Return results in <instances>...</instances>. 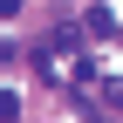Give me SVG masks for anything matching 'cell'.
Masks as SVG:
<instances>
[{
    "mask_svg": "<svg viewBox=\"0 0 123 123\" xmlns=\"http://www.w3.org/2000/svg\"><path fill=\"white\" fill-rule=\"evenodd\" d=\"M82 27H89L96 41H116V34H123V21H116L110 7H89V21H82Z\"/></svg>",
    "mask_w": 123,
    "mask_h": 123,
    "instance_id": "1",
    "label": "cell"
},
{
    "mask_svg": "<svg viewBox=\"0 0 123 123\" xmlns=\"http://www.w3.org/2000/svg\"><path fill=\"white\" fill-rule=\"evenodd\" d=\"M116 41H123V34H116Z\"/></svg>",
    "mask_w": 123,
    "mask_h": 123,
    "instance_id": "3",
    "label": "cell"
},
{
    "mask_svg": "<svg viewBox=\"0 0 123 123\" xmlns=\"http://www.w3.org/2000/svg\"><path fill=\"white\" fill-rule=\"evenodd\" d=\"M0 14H7V21H14V14H21V0H0Z\"/></svg>",
    "mask_w": 123,
    "mask_h": 123,
    "instance_id": "2",
    "label": "cell"
}]
</instances>
